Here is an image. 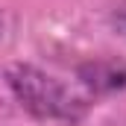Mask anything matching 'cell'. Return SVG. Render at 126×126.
I'll return each mask as SVG.
<instances>
[{"label":"cell","instance_id":"obj_2","mask_svg":"<svg viewBox=\"0 0 126 126\" xmlns=\"http://www.w3.org/2000/svg\"><path fill=\"white\" fill-rule=\"evenodd\" d=\"M79 76L94 94H111L126 85V64L114 62V59H97V62L85 64Z\"/></svg>","mask_w":126,"mask_h":126},{"label":"cell","instance_id":"obj_3","mask_svg":"<svg viewBox=\"0 0 126 126\" xmlns=\"http://www.w3.org/2000/svg\"><path fill=\"white\" fill-rule=\"evenodd\" d=\"M114 18H117V24H120V27L126 30V3L120 6V9H117V15H114Z\"/></svg>","mask_w":126,"mask_h":126},{"label":"cell","instance_id":"obj_4","mask_svg":"<svg viewBox=\"0 0 126 126\" xmlns=\"http://www.w3.org/2000/svg\"><path fill=\"white\" fill-rule=\"evenodd\" d=\"M0 32H3V21H0Z\"/></svg>","mask_w":126,"mask_h":126},{"label":"cell","instance_id":"obj_1","mask_svg":"<svg viewBox=\"0 0 126 126\" xmlns=\"http://www.w3.org/2000/svg\"><path fill=\"white\" fill-rule=\"evenodd\" d=\"M9 88L18 97V103L38 120H64V123H76L85 114V100L70 94V88H64L59 79L47 76L44 70L32 67V64H12L6 70Z\"/></svg>","mask_w":126,"mask_h":126}]
</instances>
